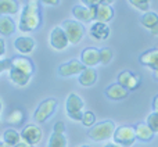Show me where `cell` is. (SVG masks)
I'll list each match as a JSON object with an SVG mask.
<instances>
[{
	"label": "cell",
	"instance_id": "ba28073f",
	"mask_svg": "<svg viewBox=\"0 0 158 147\" xmlns=\"http://www.w3.org/2000/svg\"><path fill=\"white\" fill-rule=\"evenodd\" d=\"M21 139L24 142L29 143V145H38L43 139V131L40 129V126H38L36 124H31L27 125L21 131Z\"/></svg>",
	"mask_w": 158,
	"mask_h": 147
},
{
	"label": "cell",
	"instance_id": "5b68a950",
	"mask_svg": "<svg viewBox=\"0 0 158 147\" xmlns=\"http://www.w3.org/2000/svg\"><path fill=\"white\" fill-rule=\"evenodd\" d=\"M57 106H58L57 99H54V97L44 99V100L36 107L35 112H33V121H35L36 124L46 122V121L56 112Z\"/></svg>",
	"mask_w": 158,
	"mask_h": 147
},
{
	"label": "cell",
	"instance_id": "1f68e13d",
	"mask_svg": "<svg viewBox=\"0 0 158 147\" xmlns=\"http://www.w3.org/2000/svg\"><path fill=\"white\" fill-rule=\"evenodd\" d=\"M10 69H11V58H4V60L0 58V74L10 71Z\"/></svg>",
	"mask_w": 158,
	"mask_h": 147
},
{
	"label": "cell",
	"instance_id": "e0dca14e",
	"mask_svg": "<svg viewBox=\"0 0 158 147\" xmlns=\"http://www.w3.org/2000/svg\"><path fill=\"white\" fill-rule=\"evenodd\" d=\"M139 61H140V64L146 65L147 68L156 71L158 68V49L146 50V52L139 57Z\"/></svg>",
	"mask_w": 158,
	"mask_h": 147
},
{
	"label": "cell",
	"instance_id": "9c48e42d",
	"mask_svg": "<svg viewBox=\"0 0 158 147\" xmlns=\"http://www.w3.org/2000/svg\"><path fill=\"white\" fill-rule=\"evenodd\" d=\"M86 67L81 63V60H69L67 63H63L57 69V74L61 78H68V76L79 75Z\"/></svg>",
	"mask_w": 158,
	"mask_h": 147
},
{
	"label": "cell",
	"instance_id": "60d3db41",
	"mask_svg": "<svg viewBox=\"0 0 158 147\" xmlns=\"http://www.w3.org/2000/svg\"><path fill=\"white\" fill-rule=\"evenodd\" d=\"M114 2H115V0H103V3H104V4H108V6H111Z\"/></svg>",
	"mask_w": 158,
	"mask_h": 147
},
{
	"label": "cell",
	"instance_id": "52a82bcc",
	"mask_svg": "<svg viewBox=\"0 0 158 147\" xmlns=\"http://www.w3.org/2000/svg\"><path fill=\"white\" fill-rule=\"evenodd\" d=\"M49 42H50V46L54 50H57V52H63V50H65L69 46L68 38H67L65 32H64V29L60 25L54 27L52 29L50 36H49Z\"/></svg>",
	"mask_w": 158,
	"mask_h": 147
},
{
	"label": "cell",
	"instance_id": "603a6c76",
	"mask_svg": "<svg viewBox=\"0 0 158 147\" xmlns=\"http://www.w3.org/2000/svg\"><path fill=\"white\" fill-rule=\"evenodd\" d=\"M19 11V6L17 0H0V17L14 15Z\"/></svg>",
	"mask_w": 158,
	"mask_h": 147
},
{
	"label": "cell",
	"instance_id": "9a60e30c",
	"mask_svg": "<svg viewBox=\"0 0 158 147\" xmlns=\"http://www.w3.org/2000/svg\"><path fill=\"white\" fill-rule=\"evenodd\" d=\"M110 33H111V29H110L108 24H104V22L94 21L89 28V35L94 40H106L108 39Z\"/></svg>",
	"mask_w": 158,
	"mask_h": 147
},
{
	"label": "cell",
	"instance_id": "8fae6325",
	"mask_svg": "<svg viewBox=\"0 0 158 147\" xmlns=\"http://www.w3.org/2000/svg\"><path fill=\"white\" fill-rule=\"evenodd\" d=\"M140 76L137 74L132 72V71H122L118 74V83L121 86H123L125 89L131 90H136L140 86Z\"/></svg>",
	"mask_w": 158,
	"mask_h": 147
},
{
	"label": "cell",
	"instance_id": "30bf717a",
	"mask_svg": "<svg viewBox=\"0 0 158 147\" xmlns=\"http://www.w3.org/2000/svg\"><path fill=\"white\" fill-rule=\"evenodd\" d=\"M74 19L79 22H90L96 19V7H87L83 4H77L72 7Z\"/></svg>",
	"mask_w": 158,
	"mask_h": 147
},
{
	"label": "cell",
	"instance_id": "ab89813d",
	"mask_svg": "<svg viewBox=\"0 0 158 147\" xmlns=\"http://www.w3.org/2000/svg\"><path fill=\"white\" fill-rule=\"evenodd\" d=\"M104 147H122V146L117 145V143H107V145H104Z\"/></svg>",
	"mask_w": 158,
	"mask_h": 147
},
{
	"label": "cell",
	"instance_id": "836d02e7",
	"mask_svg": "<svg viewBox=\"0 0 158 147\" xmlns=\"http://www.w3.org/2000/svg\"><path fill=\"white\" fill-rule=\"evenodd\" d=\"M83 6H87V7H97L103 3V0H82Z\"/></svg>",
	"mask_w": 158,
	"mask_h": 147
},
{
	"label": "cell",
	"instance_id": "f6af8a7d",
	"mask_svg": "<svg viewBox=\"0 0 158 147\" xmlns=\"http://www.w3.org/2000/svg\"><path fill=\"white\" fill-rule=\"evenodd\" d=\"M79 147H90V146H87V145H82V146H79Z\"/></svg>",
	"mask_w": 158,
	"mask_h": 147
},
{
	"label": "cell",
	"instance_id": "2e32d148",
	"mask_svg": "<svg viewBox=\"0 0 158 147\" xmlns=\"http://www.w3.org/2000/svg\"><path fill=\"white\" fill-rule=\"evenodd\" d=\"M106 96L108 99H111V100H115V101H118V100H123V99H126L129 96V90L128 89H125L123 86H121L119 83H112V85H110V86H107L106 87Z\"/></svg>",
	"mask_w": 158,
	"mask_h": 147
},
{
	"label": "cell",
	"instance_id": "ffe728a7",
	"mask_svg": "<svg viewBox=\"0 0 158 147\" xmlns=\"http://www.w3.org/2000/svg\"><path fill=\"white\" fill-rule=\"evenodd\" d=\"M8 78H10V81L13 82L15 86L24 87L31 82V78H32V76H29V75H27V74L18 71V69L11 68L10 71H8Z\"/></svg>",
	"mask_w": 158,
	"mask_h": 147
},
{
	"label": "cell",
	"instance_id": "d4e9b609",
	"mask_svg": "<svg viewBox=\"0 0 158 147\" xmlns=\"http://www.w3.org/2000/svg\"><path fill=\"white\" fill-rule=\"evenodd\" d=\"M140 22H142V25L146 28V29L151 31L158 24V14L154 13V11H147V13H144L142 15Z\"/></svg>",
	"mask_w": 158,
	"mask_h": 147
},
{
	"label": "cell",
	"instance_id": "f35d334b",
	"mask_svg": "<svg viewBox=\"0 0 158 147\" xmlns=\"http://www.w3.org/2000/svg\"><path fill=\"white\" fill-rule=\"evenodd\" d=\"M150 32H151V35H154V36H158V24H157L156 27L153 28V29L150 31Z\"/></svg>",
	"mask_w": 158,
	"mask_h": 147
},
{
	"label": "cell",
	"instance_id": "e575fe53",
	"mask_svg": "<svg viewBox=\"0 0 158 147\" xmlns=\"http://www.w3.org/2000/svg\"><path fill=\"white\" fill-rule=\"evenodd\" d=\"M39 2L46 6H58L60 4V0H39Z\"/></svg>",
	"mask_w": 158,
	"mask_h": 147
},
{
	"label": "cell",
	"instance_id": "d6986e66",
	"mask_svg": "<svg viewBox=\"0 0 158 147\" xmlns=\"http://www.w3.org/2000/svg\"><path fill=\"white\" fill-rule=\"evenodd\" d=\"M78 82L81 86L90 87L97 82V71L94 68H85L83 71L78 75Z\"/></svg>",
	"mask_w": 158,
	"mask_h": 147
},
{
	"label": "cell",
	"instance_id": "5bb4252c",
	"mask_svg": "<svg viewBox=\"0 0 158 147\" xmlns=\"http://www.w3.org/2000/svg\"><path fill=\"white\" fill-rule=\"evenodd\" d=\"M81 63L87 68H93L100 64V50L94 47H86L81 53Z\"/></svg>",
	"mask_w": 158,
	"mask_h": 147
},
{
	"label": "cell",
	"instance_id": "f546056e",
	"mask_svg": "<svg viewBox=\"0 0 158 147\" xmlns=\"http://www.w3.org/2000/svg\"><path fill=\"white\" fill-rule=\"evenodd\" d=\"M133 7H136L137 10L140 11H150V4H151V0H129Z\"/></svg>",
	"mask_w": 158,
	"mask_h": 147
},
{
	"label": "cell",
	"instance_id": "8992f818",
	"mask_svg": "<svg viewBox=\"0 0 158 147\" xmlns=\"http://www.w3.org/2000/svg\"><path fill=\"white\" fill-rule=\"evenodd\" d=\"M112 140L114 143L122 146V147H132L136 142V132H135V126L132 125H122L118 126L115 129L114 135H112Z\"/></svg>",
	"mask_w": 158,
	"mask_h": 147
},
{
	"label": "cell",
	"instance_id": "8d00e7d4",
	"mask_svg": "<svg viewBox=\"0 0 158 147\" xmlns=\"http://www.w3.org/2000/svg\"><path fill=\"white\" fill-rule=\"evenodd\" d=\"M153 110L156 112H158V94L154 97V100H153Z\"/></svg>",
	"mask_w": 158,
	"mask_h": 147
},
{
	"label": "cell",
	"instance_id": "d6a6232c",
	"mask_svg": "<svg viewBox=\"0 0 158 147\" xmlns=\"http://www.w3.org/2000/svg\"><path fill=\"white\" fill-rule=\"evenodd\" d=\"M53 132H57V133H65V125L61 121H57L53 126Z\"/></svg>",
	"mask_w": 158,
	"mask_h": 147
},
{
	"label": "cell",
	"instance_id": "83f0119b",
	"mask_svg": "<svg viewBox=\"0 0 158 147\" xmlns=\"http://www.w3.org/2000/svg\"><path fill=\"white\" fill-rule=\"evenodd\" d=\"M146 124L154 133H158V112L153 111L151 114H148L146 118Z\"/></svg>",
	"mask_w": 158,
	"mask_h": 147
},
{
	"label": "cell",
	"instance_id": "7a4b0ae2",
	"mask_svg": "<svg viewBox=\"0 0 158 147\" xmlns=\"http://www.w3.org/2000/svg\"><path fill=\"white\" fill-rule=\"evenodd\" d=\"M115 129V122L111 120H106L101 121V122H97L89 129L87 132V136L90 137L94 142H104V140L112 139V135H114Z\"/></svg>",
	"mask_w": 158,
	"mask_h": 147
},
{
	"label": "cell",
	"instance_id": "4fadbf2b",
	"mask_svg": "<svg viewBox=\"0 0 158 147\" xmlns=\"http://www.w3.org/2000/svg\"><path fill=\"white\" fill-rule=\"evenodd\" d=\"M35 39L31 36H18L14 40V49L22 56H28L35 50Z\"/></svg>",
	"mask_w": 158,
	"mask_h": 147
},
{
	"label": "cell",
	"instance_id": "3957f363",
	"mask_svg": "<svg viewBox=\"0 0 158 147\" xmlns=\"http://www.w3.org/2000/svg\"><path fill=\"white\" fill-rule=\"evenodd\" d=\"M83 108H85V101L82 97L77 93H69L67 96L65 100V112L67 117L72 121H78L81 122L82 115H83Z\"/></svg>",
	"mask_w": 158,
	"mask_h": 147
},
{
	"label": "cell",
	"instance_id": "ee69618b",
	"mask_svg": "<svg viewBox=\"0 0 158 147\" xmlns=\"http://www.w3.org/2000/svg\"><path fill=\"white\" fill-rule=\"evenodd\" d=\"M0 147H8L7 145H4V143H2V142H0Z\"/></svg>",
	"mask_w": 158,
	"mask_h": 147
},
{
	"label": "cell",
	"instance_id": "44dd1931",
	"mask_svg": "<svg viewBox=\"0 0 158 147\" xmlns=\"http://www.w3.org/2000/svg\"><path fill=\"white\" fill-rule=\"evenodd\" d=\"M135 132H136V139L140 140V142H150V140L154 139V135H156L148 128L146 122L137 124V125L135 126Z\"/></svg>",
	"mask_w": 158,
	"mask_h": 147
},
{
	"label": "cell",
	"instance_id": "7c38bea8",
	"mask_svg": "<svg viewBox=\"0 0 158 147\" xmlns=\"http://www.w3.org/2000/svg\"><path fill=\"white\" fill-rule=\"evenodd\" d=\"M11 68L18 69V71L27 74L29 76H32L33 72H35L33 61L27 56H17V57L11 58Z\"/></svg>",
	"mask_w": 158,
	"mask_h": 147
},
{
	"label": "cell",
	"instance_id": "6da1fadb",
	"mask_svg": "<svg viewBox=\"0 0 158 147\" xmlns=\"http://www.w3.org/2000/svg\"><path fill=\"white\" fill-rule=\"evenodd\" d=\"M42 25V14H40V2L39 0H29L22 7L19 13L18 28L21 32H33Z\"/></svg>",
	"mask_w": 158,
	"mask_h": 147
},
{
	"label": "cell",
	"instance_id": "7402d4cb",
	"mask_svg": "<svg viewBox=\"0 0 158 147\" xmlns=\"http://www.w3.org/2000/svg\"><path fill=\"white\" fill-rule=\"evenodd\" d=\"M15 28H17L15 21L10 15L0 17V33L3 36H11L15 32Z\"/></svg>",
	"mask_w": 158,
	"mask_h": 147
},
{
	"label": "cell",
	"instance_id": "f1b7e54d",
	"mask_svg": "<svg viewBox=\"0 0 158 147\" xmlns=\"http://www.w3.org/2000/svg\"><path fill=\"white\" fill-rule=\"evenodd\" d=\"M81 122H82V125H83V126H86V128L90 129V128H92V126L96 124V115H94V112H92V111H85L83 115H82Z\"/></svg>",
	"mask_w": 158,
	"mask_h": 147
},
{
	"label": "cell",
	"instance_id": "4316f807",
	"mask_svg": "<svg viewBox=\"0 0 158 147\" xmlns=\"http://www.w3.org/2000/svg\"><path fill=\"white\" fill-rule=\"evenodd\" d=\"M24 121V112L21 110H13L10 114L7 115V122L8 124H14V125H19Z\"/></svg>",
	"mask_w": 158,
	"mask_h": 147
},
{
	"label": "cell",
	"instance_id": "cb8c5ba5",
	"mask_svg": "<svg viewBox=\"0 0 158 147\" xmlns=\"http://www.w3.org/2000/svg\"><path fill=\"white\" fill-rule=\"evenodd\" d=\"M2 140L4 145H7L8 147H14L15 145H18L19 142H21V133L19 132H17L15 129H6L4 132H3L2 135Z\"/></svg>",
	"mask_w": 158,
	"mask_h": 147
},
{
	"label": "cell",
	"instance_id": "277c9868",
	"mask_svg": "<svg viewBox=\"0 0 158 147\" xmlns=\"http://www.w3.org/2000/svg\"><path fill=\"white\" fill-rule=\"evenodd\" d=\"M61 28L64 29L67 38H68L69 44H78L86 33L83 24L77 21V19H65L61 25Z\"/></svg>",
	"mask_w": 158,
	"mask_h": 147
},
{
	"label": "cell",
	"instance_id": "b9f144b4",
	"mask_svg": "<svg viewBox=\"0 0 158 147\" xmlns=\"http://www.w3.org/2000/svg\"><path fill=\"white\" fill-rule=\"evenodd\" d=\"M153 72H154V78H156L157 81H158V68L156 69V71H153Z\"/></svg>",
	"mask_w": 158,
	"mask_h": 147
},
{
	"label": "cell",
	"instance_id": "4dcf8cb0",
	"mask_svg": "<svg viewBox=\"0 0 158 147\" xmlns=\"http://www.w3.org/2000/svg\"><path fill=\"white\" fill-rule=\"evenodd\" d=\"M111 60H112V50L108 49V47L100 49V64L107 65V64L111 63Z\"/></svg>",
	"mask_w": 158,
	"mask_h": 147
},
{
	"label": "cell",
	"instance_id": "484cf974",
	"mask_svg": "<svg viewBox=\"0 0 158 147\" xmlns=\"http://www.w3.org/2000/svg\"><path fill=\"white\" fill-rule=\"evenodd\" d=\"M47 147H67L65 133H57V132H53L49 137Z\"/></svg>",
	"mask_w": 158,
	"mask_h": 147
},
{
	"label": "cell",
	"instance_id": "74e56055",
	"mask_svg": "<svg viewBox=\"0 0 158 147\" xmlns=\"http://www.w3.org/2000/svg\"><path fill=\"white\" fill-rule=\"evenodd\" d=\"M14 147H33L32 145H29V143H27V142H24V140H21V142L18 143V145H15Z\"/></svg>",
	"mask_w": 158,
	"mask_h": 147
},
{
	"label": "cell",
	"instance_id": "ac0fdd59",
	"mask_svg": "<svg viewBox=\"0 0 158 147\" xmlns=\"http://www.w3.org/2000/svg\"><path fill=\"white\" fill-rule=\"evenodd\" d=\"M112 18H114V8H112V6L101 3L100 6L96 7V19L94 21L107 24V22H110Z\"/></svg>",
	"mask_w": 158,
	"mask_h": 147
},
{
	"label": "cell",
	"instance_id": "d590c367",
	"mask_svg": "<svg viewBox=\"0 0 158 147\" xmlns=\"http://www.w3.org/2000/svg\"><path fill=\"white\" fill-rule=\"evenodd\" d=\"M6 54V42L3 38H0V58Z\"/></svg>",
	"mask_w": 158,
	"mask_h": 147
},
{
	"label": "cell",
	"instance_id": "7bdbcfd3",
	"mask_svg": "<svg viewBox=\"0 0 158 147\" xmlns=\"http://www.w3.org/2000/svg\"><path fill=\"white\" fill-rule=\"evenodd\" d=\"M2 110H3V104H2V101H0V120H2Z\"/></svg>",
	"mask_w": 158,
	"mask_h": 147
}]
</instances>
